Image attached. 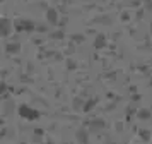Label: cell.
<instances>
[{"label":"cell","mask_w":152,"mask_h":144,"mask_svg":"<svg viewBox=\"0 0 152 144\" xmlns=\"http://www.w3.org/2000/svg\"><path fill=\"white\" fill-rule=\"evenodd\" d=\"M17 112H19V117L21 118H26V120H38L39 118V112L34 108H31V106H28V105H21Z\"/></svg>","instance_id":"cell-1"},{"label":"cell","mask_w":152,"mask_h":144,"mask_svg":"<svg viewBox=\"0 0 152 144\" xmlns=\"http://www.w3.org/2000/svg\"><path fill=\"white\" fill-rule=\"evenodd\" d=\"M12 31V22L9 19H2L0 21V34L2 36H9Z\"/></svg>","instance_id":"cell-2"},{"label":"cell","mask_w":152,"mask_h":144,"mask_svg":"<svg viewBox=\"0 0 152 144\" xmlns=\"http://www.w3.org/2000/svg\"><path fill=\"white\" fill-rule=\"evenodd\" d=\"M15 27H17L19 31H31V29L34 27V24H33L31 21H19V22L15 24Z\"/></svg>","instance_id":"cell-3"},{"label":"cell","mask_w":152,"mask_h":144,"mask_svg":"<svg viewBox=\"0 0 152 144\" xmlns=\"http://www.w3.org/2000/svg\"><path fill=\"white\" fill-rule=\"evenodd\" d=\"M75 137L79 139V143H80V144H87V143H89V137H87V130L84 129V127H82V129L77 130Z\"/></svg>","instance_id":"cell-4"},{"label":"cell","mask_w":152,"mask_h":144,"mask_svg":"<svg viewBox=\"0 0 152 144\" xmlns=\"http://www.w3.org/2000/svg\"><path fill=\"white\" fill-rule=\"evenodd\" d=\"M103 120H94V122H91L89 125V132H97L99 129H103Z\"/></svg>","instance_id":"cell-5"},{"label":"cell","mask_w":152,"mask_h":144,"mask_svg":"<svg viewBox=\"0 0 152 144\" xmlns=\"http://www.w3.org/2000/svg\"><path fill=\"white\" fill-rule=\"evenodd\" d=\"M46 19H48V22H51V24H56V10L55 9H48V10H46Z\"/></svg>","instance_id":"cell-6"},{"label":"cell","mask_w":152,"mask_h":144,"mask_svg":"<svg viewBox=\"0 0 152 144\" xmlns=\"http://www.w3.org/2000/svg\"><path fill=\"white\" fill-rule=\"evenodd\" d=\"M94 103H96V100H89V101H86V105L82 106V110H84V112H89V110H92Z\"/></svg>","instance_id":"cell-7"},{"label":"cell","mask_w":152,"mask_h":144,"mask_svg":"<svg viewBox=\"0 0 152 144\" xmlns=\"http://www.w3.org/2000/svg\"><path fill=\"white\" fill-rule=\"evenodd\" d=\"M19 48H21V47H19L17 43H14V45H9V47H7V50L10 52V53H15V52H17Z\"/></svg>","instance_id":"cell-8"},{"label":"cell","mask_w":152,"mask_h":144,"mask_svg":"<svg viewBox=\"0 0 152 144\" xmlns=\"http://www.w3.org/2000/svg\"><path fill=\"white\" fill-rule=\"evenodd\" d=\"M104 43V40L103 38H97V41H96V47H99V45H103Z\"/></svg>","instance_id":"cell-9"},{"label":"cell","mask_w":152,"mask_h":144,"mask_svg":"<svg viewBox=\"0 0 152 144\" xmlns=\"http://www.w3.org/2000/svg\"><path fill=\"white\" fill-rule=\"evenodd\" d=\"M5 88V86H4V84H0V93H2V89Z\"/></svg>","instance_id":"cell-10"},{"label":"cell","mask_w":152,"mask_h":144,"mask_svg":"<svg viewBox=\"0 0 152 144\" xmlns=\"http://www.w3.org/2000/svg\"><path fill=\"white\" fill-rule=\"evenodd\" d=\"M145 2H149V0H145Z\"/></svg>","instance_id":"cell-11"}]
</instances>
